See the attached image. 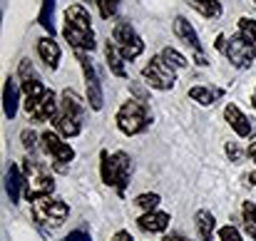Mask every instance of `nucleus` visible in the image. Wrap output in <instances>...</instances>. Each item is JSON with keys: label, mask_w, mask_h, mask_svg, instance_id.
<instances>
[{"label": "nucleus", "mask_w": 256, "mask_h": 241, "mask_svg": "<svg viewBox=\"0 0 256 241\" xmlns=\"http://www.w3.org/2000/svg\"><path fill=\"white\" fill-rule=\"evenodd\" d=\"M120 2L122 0H97V10H100V18H114L117 10H120Z\"/></svg>", "instance_id": "obj_26"}, {"label": "nucleus", "mask_w": 256, "mask_h": 241, "mask_svg": "<svg viewBox=\"0 0 256 241\" xmlns=\"http://www.w3.org/2000/svg\"><path fill=\"white\" fill-rule=\"evenodd\" d=\"M28 110V114L35 120V122H55V117H58V112H60V102L55 100V92L50 90L40 102H35V104H30V107H25Z\"/></svg>", "instance_id": "obj_12"}, {"label": "nucleus", "mask_w": 256, "mask_h": 241, "mask_svg": "<svg viewBox=\"0 0 256 241\" xmlns=\"http://www.w3.org/2000/svg\"><path fill=\"white\" fill-rule=\"evenodd\" d=\"M216 48L226 55V60L234 68H249L256 60V50L242 38V35H232L224 45V38H216Z\"/></svg>", "instance_id": "obj_7"}, {"label": "nucleus", "mask_w": 256, "mask_h": 241, "mask_svg": "<svg viewBox=\"0 0 256 241\" xmlns=\"http://www.w3.org/2000/svg\"><path fill=\"white\" fill-rule=\"evenodd\" d=\"M219 241H242V234L236 226H224L219 229Z\"/></svg>", "instance_id": "obj_31"}, {"label": "nucleus", "mask_w": 256, "mask_h": 241, "mask_svg": "<svg viewBox=\"0 0 256 241\" xmlns=\"http://www.w3.org/2000/svg\"><path fill=\"white\" fill-rule=\"evenodd\" d=\"M40 147H42L45 154L52 157L55 172H68V164L75 160V150L68 142H62V137L55 134V132H42L40 134Z\"/></svg>", "instance_id": "obj_6"}, {"label": "nucleus", "mask_w": 256, "mask_h": 241, "mask_svg": "<svg viewBox=\"0 0 256 241\" xmlns=\"http://www.w3.org/2000/svg\"><path fill=\"white\" fill-rule=\"evenodd\" d=\"M226 154L232 162H242L244 160V150L236 144V142H226Z\"/></svg>", "instance_id": "obj_32"}, {"label": "nucleus", "mask_w": 256, "mask_h": 241, "mask_svg": "<svg viewBox=\"0 0 256 241\" xmlns=\"http://www.w3.org/2000/svg\"><path fill=\"white\" fill-rule=\"evenodd\" d=\"M38 55H40V60H42L50 70H55L62 52H60V45H58L52 38H42V40H38Z\"/></svg>", "instance_id": "obj_18"}, {"label": "nucleus", "mask_w": 256, "mask_h": 241, "mask_svg": "<svg viewBox=\"0 0 256 241\" xmlns=\"http://www.w3.org/2000/svg\"><path fill=\"white\" fill-rule=\"evenodd\" d=\"M214 97H216V92H212L209 87H202V84H196V87L189 90V100H194V102L202 104V107L214 104Z\"/></svg>", "instance_id": "obj_23"}, {"label": "nucleus", "mask_w": 256, "mask_h": 241, "mask_svg": "<svg viewBox=\"0 0 256 241\" xmlns=\"http://www.w3.org/2000/svg\"><path fill=\"white\" fill-rule=\"evenodd\" d=\"M137 226L147 234H162L170 226V214L167 212H144L137 219Z\"/></svg>", "instance_id": "obj_15"}, {"label": "nucleus", "mask_w": 256, "mask_h": 241, "mask_svg": "<svg viewBox=\"0 0 256 241\" xmlns=\"http://www.w3.org/2000/svg\"><path fill=\"white\" fill-rule=\"evenodd\" d=\"M142 78H144V82H147L150 87H154V90H172L174 82H176L174 68H172L162 55L152 58V60L147 62V68H142Z\"/></svg>", "instance_id": "obj_10"}, {"label": "nucleus", "mask_w": 256, "mask_h": 241, "mask_svg": "<svg viewBox=\"0 0 256 241\" xmlns=\"http://www.w3.org/2000/svg\"><path fill=\"white\" fill-rule=\"evenodd\" d=\"M18 75H20V80H22V82L38 78V75H35V68H32V62H30V60H22V62H20V68H18Z\"/></svg>", "instance_id": "obj_30"}, {"label": "nucleus", "mask_w": 256, "mask_h": 241, "mask_svg": "<svg viewBox=\"0 0 256 241\" xmlns=\"http://www.w3.org/2000/svg\"><path fill=\"white\" fill-rule=\"evenodd\" d=\"M112 241H132V236H130L127 232H117V234L112 236Z\"/></svg>", "instance_id": "obj_35"}, {"label": "nucleus", "mask_w": 256, "mask_h": 241, "mask_svg": "<svg viewBox=\"0 0 256 241\" xmlns=\"http://www.w3.org/2000/svg\"><path fill=\"white\" fill-rule=\"evenodd\" d=\"M62 241H92V239H90V234H85V232H72V234H68Z\"/></svg>", "instance_id": "obj_33"}, {"label": "nucleus", "mask_w": 256, "mask_h": 241, "mask_svg": "<svg viewBox=\"0 0 256 241\" xmlns=\"http://www.w3.org/2000/svg\"><path fill=\"white\" fill-rule=\"evenodd\" d=\"M112 42L120 48V52L124 55V60H134L144 52V42L142 38L137 35V30L127 22V20H120L114 25V32H112Z\"/></svg>", "instance_id": "obj_8"}, {"label": "nucleus", "mask_w": 256, "mask_h": 241, "mask_svg": "<svg viewBox=\"0 0 256 241\" xmlns=\"http://www.w3.org/2000/svg\"><path fill=\"white\" fill-rule=\"evenodd\" d=\"M224 120H226L229 127L236 132V137H242V140L252 137V132H254V120H252L249 114H244L234 102L226 104V110H224Z\"/></svg>", "instance_id": "obj_13"}, {"label": "nucleus", "mask_w": 256, "mask_h": 241, "mask_svg": "<svg viewBox=\"0 0 256 241\" xmlns=\"http://www.w3.org/2000/svg\"><path fill=\"white\" fill-rule=\"evenodd\" d=\"M104 60H107V68L114 78H127V65H124L127 60H124V55L120 52V48L114 42L104 45Z\"/></svg>", "instance_id": "obj_17"}, {"label": "nucleus", "mask_w": 256, "mask_h": 241, "mask_svg": "<svg viewBox=\"0 0 256 241\" xmlns=\"http://www.w3.org/2000/svg\"><path fill=\"white\" fill-rule=\"evenodd\" d=\"M174 32H176V38H179L184 45H189V48L194 50V58H202V55H204V45L199 42V35H196L194 25H192L186 18H174Z\"/></svg>", "instance_id": "obj_14"}, {"label": "nucleus", "mask_w": 256, "mask_h": 241, "mask_svg": "<svg viewBox=\"0 0 256 241\" xmlns=\"http://www.w3.org/2000/svg\"><path fill=\"white\" fill-rule=\"evenodd\" d=\"M20 142H22V147H25L28 152H35V147H38V134H35L32 130H22V132H20Z\"/></svg>", "instance_id": "obj_29"}, {"label": "nucleus", "mask_w": 256, "mask_h": 241, "mask_svg": "<svg viewBox=\"0 0 256 241\" xmlns=\"http://www.w3.org/2000/svg\"><path fill=\"white\" fill-rule=\"evenodd\" d=\"M252 104L256 107V90H254V94H252Z\"/></svg>", "instance_id": "obj_38"}, {"label": "nucleus", "mask_w": 256, "mask_h": 241, "mask_svg": "<svg viewBox=\"0 0 256 241\" xmlns=\"http://www.w3.org/2000/svg\"><path fill=\"white\" fill-rule=\"evenodd\" d=\"M249 182H252V184L256 186V172H252V174H249Z\"/></svg>", "instance_id": "obj_37"}, {"label": "nucleus", "mask_w": 256, "mask_h": 241, "mask_svg": "<svg viewBox=\"0 0 256 241\" xmlns=\"http://www.w3.org/2000/svg\"><path fill=\"white\" fill-rule=\"evenodd\" d=\"M134 204L140 206V209H144V212H154L157 209V204H160V194H140L137 199H134Z\"/></svg>", "instance_id": "obj_28"}, {"label": "nucleus", "mask_w": 256, "mask_h": 241, "mask_svg": "<svg viewBox=\"0 0 256 241\" xmlns=\"http://www.w3.org/2000/svg\"><path fill=\"white\" fill-rule=\"evenodd\" d=\"M194 226H196V236L202 241H212L214 232H216V222H214V214L206 212V209H199L196 216H194Z\"/></svg>", "instance_id": "obj_19"}, {"label": "nucleus", "mask_w": 256, "mask_h": 241, "mask_svg": "<svg viewBox=\"0 0 256 241\" xmlns=\"http://www.w3.org/2000/svg\"><path fill=\"white\" fill-rule=\"evenodd\" d=\"M162 58L170 62L174 70H182V68H186V58H184V55H179L174 48H164V50H162Z\"/></svg>", "instance_id": "obj_27"}, {"label": "nucleus", "mask_w": 256, "mask_h": 241, "mask_svg": "<svg viewBox=\"0 0 256 241\" xmlns=\"http://www.w3.org/2000/svg\"><path fill=\"white\" fill-rule=\"evenodd\" d=\"M189 2L204 18H219L222 15V2L219 0H189Z\"/></svg>", "instance_id": "obj_21"}, {"label": "nucleus", "mask_w": 256, "mask_h": 241, "mask_svg": "<svg viewBox=\"0 0 256 241\" xmlns=\"http://www.w3.org/2000/svg\"><path fill=\"white\" fill-rule=\"evenodd\" d=\"M239 35L256 50V20H252V18H242V20H239Z\"/></svg>", "instance_id": "obj_25"}, {"label": "nucleus", "mask_w": 256, "mask_h": 241, "mask_svg": "<svg viewBox=\"0 0 256 241\" xmlns=\"http://www.w3.org/2000/svg\"><path fill=\"white\" fill-rule=\"evenodd\" d=\"M2 112H5L8 120H12L15 112H18V84L12 78H8L5 87H2Z\"/></svg>", "instance_id": "obj_20"}, {"label": "nucleus", "mask_w": 256, "mask_h": 241, "mask_svg": "<svg viewBox=\"0 0 256 241\" xmlns=\"http://www.w3.org/2000/svg\"><path fill=\"white\" fill-rule=\"evenodd\" d=\"M22 174H25V196L30 202H35L40 196H50L55 192L52 174L48 172L45 164L25 157V162H22Z\"/></svg>", "instance_id": "obj_4"}, {"label": "nucleus", "mask_w": 256, "mask_h": 241, "mask_svg": "<svg viewBox=\"0 0 256 241\" xmlns=\"http://www.w3.org/2000/svg\"><path fill=\"white\" fill-rule=\"evenodd\" d=\"M162 241H189L186 236H182V234H176V232H172V234H167Z\"/></svg>", "instance_id": "obj_34"}, {"label": "nucleus", "mask_w": 256, "mask_h": 241, "mask_svg": "<svg viewBox=\"0 0 256 241\" xmlns=\"http://www.w3.org/2000/svg\"><path fill=\"white\" fill-rule=\"evenodd\" d=\"M5 192H8V196H10L12 204H18L20 196L25 194V176H22V172H20L18 164H10V166H8V174H5Z\"/></svg>", "instance_id": "obj_16"}, {"label": "nucleus", "mask_w": 256, "mask_h": 241, "mask_svg": "<svg viewBox=\"0 0 256 241\" xmlns=\"http://www.w3.org/2000/svg\"><path fill=\"white\" fill-rule=\"evenodd\" d=\"M254 5H256V0H254Z\"/></svg>", "instance_id": "obj_39"}, {"label": "nucleus", "mask_w": 256, "mask_h": 241, "mask_svg": "<svg viewBox=\"0 0 256 241\" xmlns=\"http://www.w3.org/2000/svg\"><path fill=\"white\" fill-rule=\"evenodd\" d=\"M52 12H55V0H42V8H40L38 22L48 30V35H52V32H55V25H52Z\"/></svg>", "instance_id": "obj_22"}, {"label": "nucleus", "mask_w": 256, "mask_h": 241, "mask_svg": "<svg viewBox=\"0 0 256 241\" xmlns=\"http://www.w3.org/2000/svg\"><path fill=\"white\" fill-rule=\"evenodd\" d=\"M80 65H82V75H85V84H87V102L92 110H102L104 104V97H102V84H100V75L92 65V60H87L85 55H80Z\"/></svg>", "instance_id": "obj_11"}, {"label": "nucleus", "mask_w": 256, "mask_h": 241, "mask_svg": "<svg viewBox=\"0 0 256 241\" xmlns=\"http://www.w3.org/2000/svg\"><path fill=\"white\" fill-rule=\"evenodd\" d=\"M68 214H70L68 204L60 202V199H55V196H40V199L32 202V216L40 224L50 222L52 226H60L68 219Z\"/></svg>", "instance_id": "obj_9"}, {"label": "nucleus", "mask_w": 256, "mask_h": 241, "mask_svg": "<svg viewBox=\"0 0 256 241\" xmlns=\"http://www.w3.org/2000/svg\"><path fill=\"white\" fill-rule=\"evenodd\" d=\"M130 157L127 152H114L107 154L104 150L100 152V176L104 186H114L120 196H124L127 184H130Z\"/></svg>", "instance_id": "obj_3"}, {"label": "nucleus", "mask_w": 256, "mask_h": 241, "mask_svg": "<svg viewBox=\"0 0 256 241\" xmlns=\"http://www.w3.org/2000/svg\"><path fill=\"white\" fill-rule=\"evenodd\" d=\"M242 214H244V226H246V234L256 241V204H254V202H244Z\"/></svg>", "instance_id": "obj_24"}, {"label": "nucleus", "mask_w": 256, "mask_h": 241, "mask_svg": "<svg viewBox=\"0 0 256 241\" xmlns=\"http://www.w3.org/2000/svg\"><path fill=\"white\" fill-rule=\"evenodd\" d=\"M150 124V114L142 100H127L120 110H117V130L127 137L142 134Z\"/></svg>", "instance_id": "obj_5"}, {"label": "nucleus", "mask_w": 256, "mask_h": 241, "mask_svg": "<svg viewBox=\"0 0 256 241\" xmlns=\"http://www.w3.org/2000/svg\"><path fill=\"white\" fill-rule=\"evenodd\" d=\"M246 154L252 157V162H256V142H252V144H249V150H246Z\"/></svg>", "instance_id": "obj_36"}, {"label": "nucleus", "mask_w": 256, "mask_h": 241, "mask_svg": "<svg viewBox=\"0 0 256 241\" xmlns=\"http://www.w3.org/2000/svg\"><path fill=\"white\" fill-rule=\"evenodd\" d=\"M82 120H85V102L78 92L65 90L60 94V112L55 117V127L62 137H78L82 132Z\"/></svg>", "instance_id": "obj_2"}, {"label": "nucleus", "mask_w": 256, "mask_h": 241, "mask_svg": "<svg viewBox=\"0 0 256 241\" xmlns=\"http://www.w3.org/2000/svg\"><path fill=\"white\" fill-rule=\"evenodd\" d=\"M62 35L75 50H94V32L90 25V12L82 2H75L65 10Z\"/></svg>", "instance_id": "obj_1"}]
</instances>
